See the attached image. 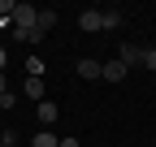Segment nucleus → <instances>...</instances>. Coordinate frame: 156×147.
<instances>
[{"label": "nucleus", "mask_w": 156, "mask_h": 147, "mask_svg": "<svg viewBox=\"0 0 156 147\" xmlns=\"http://www.w3.org/2000/svg\"><path fill=\"white\" fill-rule=\"evenodd\" d=\"M5 91H9V78H5V74H0V95H5Z\"/></svg>", "instance_id": "nucleus-14"}, {"label": "nucleus", "mask_w": 156, "mask_h": 147, "mask_svg": "<svg viewBox=\"0 0 156 147\" xmlns=\"http://www.w3.org/2000/svg\"><path fill=\"white\" fill-rule=\"evenodd\" d=\"M126 74H130V69H126L122 61H117V56H113V61H104V74H100V78H104V82H122V78H126Z\"/></svg>", "instance_id": "nucleus-2"}, {"label": "nucleus", "mask_w": 156, "mask_h": 147, "mask_svg": "<svg viewBox=\"0 0 156 147\" xmlns=\"http://www.w3.org/2000/svg\"><path fill=\"white\" fill-rule=\"evenodd\" d=\"M5 65H9V52H5V48H0V74H5Z\"/></svg>", "instance_id": "nucleus-13"}, {"label": "nucleus", "mask_w": 156, "mask_h": 147, "mask_svg": "<svg viewBox=\"0 0 156 147\" xmlns=\"http://www.w3.org/2000/svg\"><path fill=\"white\" fill-rule=\"evenodd\" d=\"M35 26H39V30L48 35V30L56 26V9H39V22H35Z\"/></svg>", "instance_id": "nucleus-6"}, {"label": "nucleus", "mask_w": 156, "mask_h": 147, "mask_svg": "<svg viewBox=\"0 0 156 147\" xmlns=\"http://www.w3.org/2000/svg\"><path fill=\"white\" fill-rule=\"evenodd\" d=\"M22 91H26L30 100H44V78H26V82H22Z\"/></svg>", "instance_id": "nucleus-7"}, {"label": "nucleus", "mask_w": 156, "mask_h": 147, "mask_svg": "<svg viewBox=\"0 0 156 147\" xmlns=\"http://www.w3.org/2000/svg\"><path fill=\"white\" fill-rule=\"evenodd\" d=\"M39 117H44V130H48V125H52L56 117H61V108H56L52 100H39Z\"/></svg>", "instance_id": "nucleus-5"}, {"label": "nucleus", "mask_w": 156, "mask_h": 147, "mask_svg": "<svg viewBox=\"0 0 156 147\" xmlns=\"http://www.w3.org/2000/svg\"><path fill=\"white\" fill-rule=\"evenodd\" d=\"M100 13H104V9H87V13H78V30H87V35L100 30Z\"/></svg>", "instance_id": "nucleus-3"}, {"label": "nucleus", "mask_w": 156, "mask_h": 147, "mask_svg": "<svg viewBox=\"0 0 156 147\" xmlns=\"http://www.w3.org/2000/svg\"><path fill=\"white\" fill-rule=\"evenodd\" d=\"M61 147H78V138H61Z\"/></svg>", "instance_id": "nucleus-15"}, {"label": "nucleus", "mask_w": 156, "mask_h": 147, "mask_svg": "<svg viewBox=\"0 0 156 147\" xmlns=\"http://www.w3.org/2000/svg\"><path fill=\"white\" fill-rule=\"evenodd\" d=\"M39 74H44V61L30 56V61H26V78H39Z\"/></svg>", "instance_id": "nucleus-10"}, {"label": "nucleus", "mask_w": 156, "mask_h": 147, "mask_svg": "<svg viewBox=\"0 0 156 147\" xmlns=\"http://www.w3.org/2000/svg\"><path fill=\"white\" fill-rule=\"evenodd\" d=\"M13 147H17V143H13Z\"/></svg>", "instance_id": "nucleus-17"}, {"label": "nucleus", "mask_w": 156, "mask_h": 147, "mask_svg": "<svg viewBox=\"0 0 156 147\" xmlns=\"http://www.w3.org/2000/svg\"><path fill=\"white\" fill-rule=\"evenodd\" d=\"M117 26H122V13H100V30H117Z\"/></svg>", "instance_id": "nucleus-9"}, {"label": "nucleus", "mask_w": 156, "mask_h": 147, "mask_svg": "<svg viewBox=\"0 0 156 147\" xmlns=\"http://www.w3.org/2000/svg\"><path fill=\"white\" fill-rule=\"evenodd\" d=\"M143 69L156 74V48H143Z\"/></svg>", "instance_id": "nucleus-12"}, {"label": "nucleus", "mask_w": 156, "mask_h": 147, "mask_svg": "<svg viewBox=\"0 0 156 147\" xmlns=\"http://www.w3.org/2000/svg\"><path fill=\"white\" fill-rule=\"evenodd\" d=\"M13 9H17L13 0H0V22H13Z\"/></svg>", "instance_id": "nucleus-11"}, {"label": "nucleus", "mask_w": 156, "mask_h": 147, "mask_svg": "<svg viewBox=\"0 0 156 147\" xmlns=\"http://www.w3.org/2000/svg\"><path fill=\"white\" fill-rule=\"evenodd\" d=\"M117 61H122L126 69H134V65H143V48H139V43H122V52H117Z\"/></svg>", "instance_id": "nucleus-1"}, {"label": "nucleus", "mask_w": 156, "mask_h": 147, "mask_svg": "<svg viewBox=\"0 0 156 147\" xmlns=\"http://www.w3.org/2000/svg\"><path fill=\"white\" fill-rule=\"evenodd\" d=\"M30 147H61V138H56V134H52V130H39V134H35V143H30Z\"/></svg>", "instance_id": "nucleus-8"}, {"label": "nucleus", "mask_w": 156, "mask_h": 147, "mask_svg": "<svg viewBox=\"0 0 156 147\" xmlns=\"http://www.w3.org/2000/svg\"><path fill=\"white\" fill-rule=\"evenodd\" d=\"M100 74H104V65H100V61H91V56H87V61H78V78H87V82H95V78H100Z\"/></svg>", "instance_id": "nucleus-4"}, {"label": "nucleus", "mask_w": 156, "mask_h": 147, "mask_svg": "<svg viewBox=\"0 0 156 147\" xmlns=\"http://www.w3.org/2000/svg\"><path fill=\"white\" fill-rule=\"evenodd\" d=\"M0 147H5V138H0Z\"/></svg>", "instance_id": "nucleus-16"}]
</instances>
